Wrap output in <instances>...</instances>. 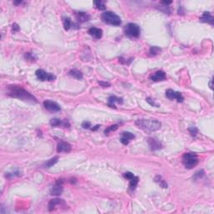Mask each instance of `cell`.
Returning <instances> with one entry per match:
<instances>
[{
    "label": "cell",
    "mask_w": 214,
    "mask_h": 214,
    "mask_svg": "<svg viewBox=\"0 0 214 214\" xmlns=\"http://www.w3.org/2000/svg\"><path fill=\"white\" fill-rule=\"evenodd\" d=\"M7 94L10 97L16 98L21 101H26V102H30V103H37V99L31 94L29 92H28L26 90L19 86V85H10L7 86Z\"/></svg>",
    "instance_id": "6da1fadb"
},
{
    "label": "cell",
    "mask_w": 214,
    "mask_h": 214,
    "mask_svg": "<svg viewBox=\"0 0 214 214\" xmlns=\"http://www.w3.org/2000/svg\"><path fill=\"white\" fill-rule=\"evenodd\" d=\"M136 126L146 132H154L161 129L162 123L154 119H139L136 121Z\"/></svg>",
    "instance_id": "7a4b0ae2"
},
{
    "label": "cell",
    "mask_w": 214,
    "mask_h": 214,
    "mask_svg": "<svg viewBox=\"0 0 214 214\" xmlns=\"http://www.w3.org/2000/svg\"><path fill=\"white\" fill-rule=\"evenodd\" d=\"M101 19L107 24L114 26H119L121 24V19L111 11H107L101 14Z\"/></svg>",
    "instance_id": "3957f363"
},
{
    "label": "cell",
    "mask_w": 214,
    "mask_h": 214,
    "mask_svg": "<svg viewBox=\"0 0 214 214\" xmlns=\"http://www.w3.org/2000/svg\"><path fill=\"white\" fill-rule=\"evenodd\" d=\"M183 163L187 169H192L198 164V157L192 152L184 153L183 156Z\"/></svg>",
    "instance_id": "277c9868"
},
{
    "label": "cell",
    "mask_w": 214,
    "mask_h": 214,
    "mask_svg": "<svg viewBox=\"0 0 214 214\" xmlns=\"http://www.w3.org/2000/svg\"><path fill=\"white\" fill-rule=\"evenodd\" d=\"M124 32L126 36L130 38H138L141 34V29L140 27L136 24L130 23L127 24L124 28Z\"/></svg>",
    "instance_id": "5b68a950"
},
{
    "label": "cell",
    "mask_w": 214,
    "mask_h": 214,
    "mask_svg": "<svg viewBox=\"0 0 214 214\" xmlns=\"http://www.w3.org/2000/svg\"><path fill=\"white\" fill-rule=\"evenodd\" d=\"M35 75L38 80H40L41 81H54L56 79L55 76L52 75L50 73H48L44 71V69H37L35 72Z\"/></svg>",
    "instance_id": "8992f818"
},
{
    "label": "cell",
    "mask_w": 214,
    "mask_h": 214,
    "mask_svg": "<svg viewBox=\"0 0 214 214\" xmlns=\"http://www.w3.org/2000/svg\"><path fill=\"white\" fill-rule=\"evenodd\" d=\"M166 96L169 100H176L178 102H183L184 100V97L181 92L178 91H174L173 90H167L166 91Z\"/></svg>",
    "instance_id": "52a82bcc"
},
{
    "label": "cell",
    "mask_w": 214,
    "mask_h": 214,
    "mask_svg": "<svg viewBox=\"0 0 214 214\" xmlns=\"http://www.w3.org/2000/svg\"><path fill=\"white\" fill-rule=\"evenodd\" d=\"M44 106L47 110L51 111V112H58L61 109L60 106L58 103L55 101H50V100H46L44 101Z\"/></svg>",
    "instance_id": "ba28073f"
},
{
    "label": "cell",
    "mask_w": 214,
    "mask_h": 214,
    "mask_svg": "<svg viewBox=\"0 0 214 214\" xmlns=\"http://www.w3.org/2000/svg\"><path fill=\"white\" fill-rule=\"evenodd\" d=\"M63 183L64 181L62 179H59L56 181L55 184L53 186V187L51 188L50 193L51 195L53 196H59L62 194L63 192Z\"/></svg>",
    "instance_id": "9c48e42d"
},
{
    "label": "cell",
    "mask_w": 214,
    "mask_h": 214,
    "mask_svg": "<svg viewBox=\"0 0 214 214\" xmlns=\"http://www.w3.org/2000/svg\"><path fill=\"white\" fill-rule=\"evenodd\" d=\"M71 148H72V146L69 143L66 142V141H60V142L58 143V145H57V151L59 153L69 152L71 151Z\"/></svg>",
    "instance_id": "30bf717a"
},
{
    "label": "cell",
    "mask_w": 214,
    "mask_h": 214,
    "mask_svg": "<svg viewBox=\"0 0 214 214\" xmlns=\"http://www.w3.org/2000/svg\"><path fill=\"white\" fill-rule=\"evenodd\" d=\"M50 125L53 127H57V126H63L64 128H69V123L68 120H61L59 119H57V118H55V119H52L50 120Z\"/></svg>",
    "instance_id": "8fae6325"
},
{
    "label": "cell",
    "mask_w": 214,
    "mask_h": 214,
    "mask_svg": "<svg viewBox=\"0 0 214 214\" xmlns=\"http://www.w3.org/2000/svg\"><path fill=\"white\" fill-rule=\"evenodd\" d=\"M200 21L202 22V23H208V24H210L211 25H213V16L209 12H204L201 16V18H200Z\"/></svg>",
    "instance_id": "7c38bea8"
},
{
    "label": "cell",
    "mask_w": 214,
    "mask_h": 214,
    "mask_svg": "<svg viewBox=\"0 0 214 214\" xmlns=\"http://www.w3.org/2000/svg\"><path fill=\"white\" fill-rule=\"evenodd\" d=\"M151 80L155 82L162 81L166 79V73L162 70H157L152 76H151Z\"/></svg>",
    "instance_id": "4fadbf2b"
},
{
    "label": "cell",
    "mask_w": 214,
    "mask_h": 214,
    "mask_svg": "<svg viewBox=\"0 0 214 214\" xmlns=\"http://www.w3.org/2000/svg\"><path fill=\"white\" fill-rule=\"evenodd\" d=\"M76 19L80 23H85L87 22L90 19V16L85 12H76Z\"/></svg>",
    "instance_id": "5bb4252c"
},
{
    "label": "cell",
    "mask_w": 214,
    "mask_h": 214,
    "mask_svg": "<svg viewBox=\"0 0 214 214\" xmlns=\"http://www.w3.org/2000/svg\"><path fill=\"white\" fill-rule=\"evenodd\" d=\"M89 34L90 35H91L92 37H94V38H97V39H100L102 38V35H103V31L102 29H99V28H95V27H92L89 29Z\"/></svg>",
    "instance_id": "9a60e30c"
},
{
    "label": "cell",
    "mask_w": 214,
    "mask_h": 214,
    "mask_svg": "<svg viewBox=\"0 0 214 214\" xmlns=\"http://www.w3.org/2000/svg\"><path fill=\"white\" fill-rule=\"evenodd\" d=\"M147 141H148L149 145H150V147H151V149L152 151L160 150L162 148V143L155 138H148Z\"/></svg>",
    "instance_id": "2e32d148"
},
{
    "label": "cell",
    "mask_w": 214,
    "mask_h": 214,
    "mask_svg": "<svg viewBox=\"0 0 214 214\" xmlns=\"http://www.w3.org/2000/svg\"><path fill=\"white\" fill-rule=\"evenodd\" d=\"M135 138V136L131 132H123L121 134V137H120V142L124 145H128L130 141Z\"/></svg>",
    "instance_id": "e0dca14e"
},
{
    "label": "cell",
    "mask_w": 214,
    "mask_h": 214,
    "mask_svg": "<svg viewBox=\"0 0 214 214\" xmlns=\"http://www.w3.org/2000/svg\"><path fill=\"white\" fill-rule=\"evenodd\" d=\"M115 103L122 104L123 103V99L120 98V97H117L115 95L110 96L109 99H108V106L110 107H111V108H115Z\"/></svg>",
    "instance_id": "ac0fdd59"
},
{
    "label": "cell",
    "mask_w": 214,
    "mask_h": 214,
    "mask_svg": "<svg viewBox=\"0 0 214 214\" xmlns=\"http://www.w3.org/2000/svg\"><path fill=\"white\" fill-rule=\"evenodd\" d=\"M64 204V200L61 199H59V198H55V199H52L49 202V210L50 211H53L55 208H56L57 206H61Z\"/></svg>",
    "instance_id": "d6986e66"
},
{
    "label": "cell",
    "mask_w": 214,
    "mask_h": 214,
    "mask_svg": "<svg viewBox=\"0 0 214 214\" xmlns=\"http://www.w3.org/2000/svg\"><path fill=\"white\" fill-rule=\"evenodd\" d=\"M69 75L70 76H72V77L77 79V80H81L82 78H83V74H82L81 71H80V70H78V69H71L69 72Z\"/></svg>",
    "instance_id": "ffe728a7"
},
{
    "label": "cell",
    "mask_w": 214,
    "mask_h": 214,
    "mask_svg": "<svg viewBox=\"0 0 214 214\" xmlns=\"http://www.w3.org/2000/svg\"><path fill=\"white\" fill-rule=\"evenodd\" d=\"M139 183V178L137 176H134V177H132L131 180H130V185H129V188L131 191H135L136 187H137V184Z\"/></svg>",
    "instance_id": "44dd1931"
},
{
    "label": "cell",
    "mask_w": 214,
    "mask_h": 214,
    "mask_svg": "<svg viewBox=\"0 0 214 214\" xmlns=\"http://www.w3.org/2000/svg\"><path fill=\"white\" fill-rule=\"evenodd\" d=\"M155 182H157V183L162 187H163V188H167V187H168V185H167V183H166V181L162 179V177L161 176H157L155 177Z\"/></svg>",
    "instance_id": "7402d4cb"
},
{
    "label": "cell",
    "mask_w": 214,
    "mask_h": 214,
    "mask_svg": "<svg viewBox=\"0 0 214 214\" xmlns=\"http://www.w3.org/2000/svg\"><path fill=\"white\" fill-rule=\"evenodd\" d=\"M63 24H64V28L65 30H69V29L73 26V24L71 22V20L69 18H64Z\"/></svg>",
    "instance_id": "603a6c76"
},
{
    "label": "cell",
    "mask_w": 214,
    "mask_h": 214,
    "mask_svg": "<svg viewBox=\"0 0 214 214\" xmlns=\"http://www.w3.org/2000/svg\"><path fill=\"white\" fill-rule=\"evenodd\" d=\"M58 160H59V157H55L51 158L50 160H49L46 163L44 164V166L45 167H51V166H53L54 165L55 163H57V162H58Z\"/></svg>",
    "instance_id": "cb8c5ba5"
},
{
    "label": "cell",
    "mask_w": 214,
    "mask_h": 214,
    "mask_svg": "<svg viewBox=\"0 0 214 214\" xmlns=\"http://www.w3.org/2000/svg\"><path fill=\"white\" fill-rule=\"evenodd\" d=\"M94 5H95V7H96L98 9H100V10H104V9H106L105 2H103V1H94Z\"/></svg>",
    "instance_id": "d4e9b609"
},
{
    "label": "cell",
    "mask_w": 214,
    "mask_h": 214,
    "mask_svg": "<svg viewBox=\"0 0 214 214\" xmlns=\"http://www.w3.org/2000/svg\"><path fill=\"white\" fill-rule=\"evenodd\" d=\"M161 51H162V50H161L159 47L154 46V47H151L149 53H150V55H157L159 54Z\"/></svg>",
    "instance_id": "484cf974"
},
{
    "label": "cell",
    "mask_w": 214,
    "mask_h": 214,
    "mask_svg": "<svg viewBox=\"0 0 214 214\" xmlns=\"http://www.w3.org/2000/svg\"><path fill=\"white\" fill-rule=\"evenodd\" d=\"M117 129H118V125H113V126H109V127H107L106 129L105 130V134L108 135L110 132L114 131H116Z\"/></svg>",
    "instance_id": "4316f807"
},
{
    "label": "cell",
    "mask_w": 214,
    "mask_h": 214,
    "mask_svg": "<svg viewBox=\"0 0 214 214\" xmlns=\"http://www.w3.org/2000/svg\"><path fill=\"white\" fill-rule=\"evenodd\" d=\"M188 131L192 136H196L197 135V133H198V130H197V128L195 127V126H192V127H190L188 129Z\"/></svg>",
    "instance_id": "83f0119b"
},
{
    "label": "cell",
    "mask_w": 214,
    "mask_h": 214,
    "mask_svg": "<svg viewBox=\"0 0 214 214\" xmlns=\"http://www.w3.org/2000/svg\"><path fill=\"white\" fill-rule=\"evenodd\" d=\"M204 174H205V173H204V171L203 170L198 171H197L195 174H194L193 179H195V180H197V179H200V178H201L202 176H204Z\"/></svg>",
    "instance_id": "f1b7e54d"
},
{
    "label": "cell",
    "mask_w": 214,
    "mask_h": 214,
    "mask_svg": "<svg viewBox=\"0 0 214 214\" xmlns=\"http://www.w3.org/2000/svg\"><path fill=\"white\" fill-rule=\"evenodd\" d=\"M123 176L126 178V179H128V180H131L132 177H134V174L131 171H126L125 173H123Z\"/></svg>",
    "instance_id": "f546056e"
},
{
    "label": "cell",
    "mask_w": 214,
    "mask_h": 214,
    "mask_svg": "<svg viewBox=\"0 0 214 214\" xmlns=\"http://www.w3.org/2000/svg\"><path fill=\"white\" fill-rule=\"evenodd\" d=\"M146 101L151 105V106H156V107H158L159 106V104H157V103H156V101H153L152 99H151V97H148V98H146Z\"/></svg>",
    "instance_id": "4dcf8cb0"
},
{
    "label": "cell",
    "mask_w": 214,
    "mask_h": 214,
    "mask_svg": "<svg viewBox=\"0 0 214 214\" xmlns=\"http://www.w3.org/2000/svg\"><path fill=\"white\" fill-rule=\"evenodd\" d=\"M25 58L28 60H31V61H34V59H35V58L34 57L31 53H26Z\"/></svg>",
    "instance_id": "1f68e13d"
},
{
    "label": "cell",
    "mask_w": 214,
    "mask_h": 214,
    "mask_svg": "<svg viewBox=\"0 0 214 214\" xmlns=\"http://www.w3.org/2000/svg\"><path fill=\"white\" fill-rule=\"evenodd\" d=\"M82 127L85 128V129H89V128L91 127V123L89 122V121H84L82 123Z\"/></svg>",
    "instance_id": "d6a6232c"
},
{
    "label": "cell",
    "mask_w": 214,
    "mask_h": 214,
    "mask_svg": "<svg viewBox=\"0 0 214 214\" xmlns=\"http://www.w3.org/2000/svg\"><path fill=\"white\" fill-rule=\"evenodd\" d=\"M19 176V171H15V172H12V173H8L6 175V177H8V178H11V177H13V176Z\"/></svg>",
    "instance_id": "836d02e7"
},
{
    "label": "cell",
    "mask_w": 214,
    "mask_h": 214,
    "mask_svg": "<svg viewBox=\"0 0 214 214\" xmlns=\"http://www.w3.org/2000/svg\"><path fill=\"white\" fill-rule=\"evenodd\" d=\"M99 85L102 86V87H109V86H110V84L109 83V82H104V81H101L99 82Z\"/></svg>",
    "instance_id": "e575fe53"
},
{
    "label": "cell",
    "mask_w": 214,
    "mask_h": 214,
    "mask_svg": "<svg viewBox=\"0 0 214 214\" xmlns=\"http://www.w3.org/2000/svg\"><path fill=\"white\" fill-rule=\"evenodd\" d=\"M12 30L13 32H17L19 30V26L17 24H13V26H12Z\"/></svg>",
    "instance_id": "d590c367"
},
{
    "label": "cell",
    "mask_w": 214,
    "mask_h": 214,
    "mask_svg": "<svg viewBox=\"0 0 214 214\" xmlns=\"http://www.w3.org/2000/svg\"><path fill=\"white\" fill-rule=\"evenodd\" d=\"M184 13V11H183V8L182 6L179 7L178 8V14H183Z\"/></svg>",
    "instance_id": "8d00e7d4"
},
{
    "label": "cell",
    "mask_w": 214,
    "mask_h": 214,
    "mask_svg": "<svg viewBox=\"0 0 214 214\" xmlns=\"http://www.w3.org/2000/svg\"><path fill=\"white\" fill-rule=\"evenodd\" d=\"M162 4H166V5H168V4H170V3H171V1H162V2H161Z\"/></svg>",
    "instance_id": "74e56055"
},
{
    "label": "cell",
    "mask_w": 214,
    "mask_h": 214,
    "mask_svg": "<svg viewBox=\"0 0 214 214\" xmlns=\"http://www.w3.org/2000/svg\"><path fill=\"white\" fill-rule=\"evenodd\" d=\"M99 127H100V125H97V126H94V128H92L91 130H92V131H96V130H98V129H99Z\"/></svg>",
    "instance_id": "f35d334b"
},
{
    "label": "cell",
    "mask_w": 214,
    "mask_h": 214,
    "mask_svg": "<svg viewBox=\"0 0 214 214\" xmlns=\"http://www.w3.org/2000/svg\"><path fill=\"white\" fill-rule=\"evenodd\" d=\"M209 85H210V88L212 89V90L213 89V79H212V80H210V83H209Z\"/></svg>",
    "instance_id": "ab89813d"
}]
</instances>
